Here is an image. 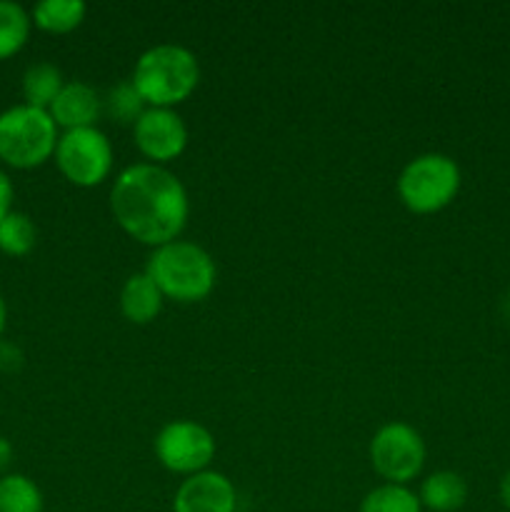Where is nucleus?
I'll list each match as a JSON object with an SVG mask.
<instances>
[{
	"instance_id": "nucleus-9",
	"label": "nucleus",
	"mask_w": 510,
	"mask_h": 512,
	"mask_svg": "<svg viewBox=\"0 0 510 512\" xmlns=\"http://www.w3.org/2000/svg\"><path fill=\"white\" fill-rule=\"evenodd\" d=\"M135 145L155 163L175 160L188 145V128L173 108H148L133 125Z\"/></svg>"
},
{
	"instance_id": "nucleus-16",
	"label": "nucleus",
	"mask_w": 510,
	"mask_h": 512,
	"mask_svg": "<svg viewBox=\"0 0 510 512\" xmlns=\"http://www.w3.org/2000/svg\"><path fill=\"white\" fill-rule=\"evenodd\" d=\"M30 15L13 0H0V60H8L28 43Z\"/></svg>"
},
{
	"instance_id": "nucleus-17",
	"label": "nucleus",
	"mask_w": 510,
	"mask_h": 512,
	"mask_svg": "<svg viewBox=\"0 0 510 512\" xmlns=\"http://www.w3.org/2000/svg\"><path fill=\"white\" fill-rule=\"evenodd\" d=\"M0 512H43V493L25 475L0 478Z\"/></svg>"
},
{
	"instance_id": "nucleus-4",
	"label": "nucleus",
	"mask_w": 510,
	"mask_h": 512,
	"mask_svg": "<svg viewBox=\"0 0 510 512\" xmlns=\"http://www.w3.org/2000/svg\"><path fill=\"white\" fill-rule=\"evenodd\" d=\"M58 148V125L48 110L15 105L0 113V160L10 168L43 165Z\"/></svg>"
},
{
	"instance_id": "nucleus-6",
	"label": "nucleus",
	"mask_w": 510,
	"mask_h": 512,
	"mask_svg": "<svg viewBox=\"0 0 510 512\" xmlns=\"http://www.w3.org/2000/svg\"><path fill=\"white\" fill-rule=\"evenodd\" d=\"M55 163L73 185L93 188L103 183L113 168V145L98 128L65 130L63 138H58Z\"/></svg>"
},
{
	"instance_id": "nucleus-2",
	"label": "nucleus",
	"mask_w": 510,
	"mask_h": 512,
	"mask_svg": "<svg viewBox=\"0 0 510 512\" xmlns=\"http://www.w3.org/2000/svg\"><path fill=\"white\" fill-rule=\"evenodd\" d=\"M145 273L158 285L163 298L178 300V303H198L208 298L218 278L208 250L195 243H185V240H173L155 248V253L148 258Z\"/></svg>"
},
{
	"instance_id": "nucleus-18",
	"label": "nucleus",
	"mask_w": 510,
	"mask_h": 512,
	"mask_svg": "<svg viewBox=\"0 0 510 512\" xmlns=\"http://www.w3.org/2000/svg\"><path fill=\"white\" fill-rule=\"evenodd\" d=\"M35 240H38V230L25 213L13 210L0 220V253L10 258H23L35 248Z\"/></svg>"
},
{
	"instance_id": "nucleus-20",
	"label": "nucleus",
	"mask_w": 510,
	"mask_h": 512,
	"mask_svg": "<svg viewBox=\"0 0 510 512\" xmlns=\"http://www.w3.org/2000/svg\"><path fill=\"white\" fill-rule=\"evenodd\" d=\"M145 100L140 98V93L135 90L133 80L128 83H120L115 88H110V93L105 95L103 110L108 113V118L118 120V123H138L140 115L145 113Z\"/></svg>"
},
{
	"instance_id": "nucleus-22",
	"label": "nucleus",
	"mask_w": 510,
	"mask_h": 512,
	"mask_svg": "<svg viewBox=\"0 0 510 512\" xmlns=\"http://www.w3.org/2000/svg\"><path fill=\"white\" fill-rule=\"evenodd\" d=\"M13 195H15L13 183H10L8 175L0 170V220H3L8 213H13Z\"/></svg>"
},
{
	"instance_id": "nucleus-23",
	"label": "nucleus",
	"mask_w": 510,
	"mask_h": 512,
	"mask_svg": "<svg viewBox=\"0 0 510 512\" xmlns=\"http://www.w3.org/2000/svg\"><path fill=\"white\" fill-rule=\"evenodd\" d=\"M10 463H13V445L5 438H0V473H3Z\"/></svg>"
},
{
	"instance_id": "nucleus-3",
	"label": "nucleus",
	"mask_w": 510,
	"mask_h": 512,
	"mask_svg": "<svg viewBox=\"0 0 510 512\" xmlns=\"http://www.w3.org/2000/svg\"><path fill=\"white\" fill-rule=\"evenodd\" d=\"M200 80V65L183 45H155L135 63L133 85L150 108H173L190 98Z\"/></svg>"
},
{
	"instance_id": "nucleus-7",
	"label": "nucleus",
	"mask_w": 510,
	"mask_h": 512,
	"mask_svg": "<svg viewBox=\"0 0 510 512\" xmlns=\"http://www.w3.org/2000/svg\"><path fill=\"white\" fill-rule=\"evenodd\" d=\"M370 463H373L375 473L383 475L390 485L408 483L423 470V438L405 423L385 425L370 443Z\"/></svg>"
},
{
	"instance_id": "nucleus-15",
	"label": "nucleus",
	"mask_w": 510,
	"mask_h": 512,
	"mask_svg": "<svg viewBox=\"0 0 510 512\" xmlns=\"http://www.w3.org/2000/svg\"><path fill=\"white\" fill-rule=\"evenodd\" d=\"M63 75L53 63H35L23 75V95L25 105L30 108L48 110L58 93L63 90Z\"/></svg>"
},
{
	"instance_id": "nucleus-8",
	"label": "nucleus",
	"mask_w": 510,
	"mask_h": 512,
	"mask_svg": "<svg viewBox=\"0 0 510 512\" xmlns=\"http://www.w3.org/2000/svg\"><path fill=\"white\" fill-rule=\"evenodd\" d=\"M155 455L170 473L198 475L215 455V440L208 428L193 420L168 423L155 438Z\"/></svg>"
},
{
	"instance_id": "nucleus-19",
	"label": "nucleus",
	"mask_w": 510,
	"mask_h": 512,
	"mask_svg": "<svg viewBox=\"0 0 510 512\" xmlns=\"http://www.w3.org/2000/svg\"><path fill=\"white\" fill-rule=\"evenodd\" d=\"M360 512H420V498L403 485H383L365 495Z\"/></svg>"
},
{
	"instance_id": "nucleus-13",
	"label": "nucleus",
	"mask_w": 510,
	"mask_h": 512,
	"mask_svg": "<svg viewBox=\"0 0 510 512\" xmlns=\"http://www.w3.org/2000/svg\"><path fill=\"white\" fill-rule=\"evenodd\" d=\"M468 500V485L458 473L440 470L433 473L420 488V505L433 512H455Z\"/></svg>"
},
{
	"instance_id": "nucleus-26",
	"label": "nucleus",
	"mask_w": 510,
	"mask_h": 512,
	"mask_svg": "<svg viewBox=\"0 0 510 512\" xmlns=\"http://www.w3.org/2000/svg\"><path fill=\"white\" fill-rule=\"evenodd\" d=\"M508 313H510V303H508Z\"/></svg>"
},
{
	"instance_id": "nucleus-14",
	"label": "nucleus",
	"mask_w": 510,
	"mask_h": 512,
	"mask_svg": "<svg viewBox=\"0 0 510 512\" xmlns=\"http://www.w3.org/2000/svg\"><path fill=\"white\" fill-rule=\"evenodd\" d=\"M85 10L88 8H85L83 0H40L33 8L30 20L45 33L63 35L83 23Z\"/></svg>"
},
{
	"instance_id": "nucleus-5",
	"label": "nucleus",
	"mask_w": 510,
	"mask_h": 512,
	"mask_svg": "<svg viewBox=\"0 0 510 512\" xmlns=\"http://www.w3.org/2000/svg\"><path fill=\"white\" fill-rule=\"evenodd\" d=\"M460 190V168L453 158L425 153L410 160L398 178L400 200L410 213H438Z\"/></svg>"
},
{
	"instance_id": "nucleus-12",
	"label": "nucleus",
	"mask_w": 510,
	"mask_h": 512,
	"mask_svg": "<svg viewBox=\"0 0 510 512\" xmlns=\"http://www.w3.org/2000/svg\"><path fill=\"white\" fill-rule=\"evenodd\" d=\"M160 308H163V293L148 278V273H135L125 280L123 293H120V310L125 320L135 325H148L150 320L158 318Z\"/></svg>"
},
{
	"instance_id": "nucleus-11",
	"label": "nucleus",
	"mask_w": 510,
	"mask_h": 512,
	"mask_svg": "<svg viewBox=\"0 0 510 512\" xmlns=\"http://www.w3.org/2000/svg\"><path fill=\"white\" fill-rule=\"evenodd\" d=\"M48 113L58 128H95V120L103 113V100L98 98V93L88 83L73 80V83L63 85Z\"/></svg>"
},
{
	"instance_id": "nucleus-21",
	"label": "nucleus",
	"mask_w": 510,
	"mask_h": 512,
	"mask_svg": "<svg viewBox=\"0 0 510 512\" xmlns=\"http://www.w3.org/2000/svg\"><path fill=\"white\" fill-rule=\"evenodd\" d=\"M20 365H23V355H20V350L8 343L5 345L0 343V370H5V373H15Z\"/></svg>"
},
{
	"instance_id": "nucleus-25",
	"label": "nucleus",
	"mask_w": 510,
	"mask_h": 512,
	"mask_svg": "<svg viewBox=\"0 0 510 512\" xmlns=\"http://www.w3.org/2000/svg\"><path fill=\"white\" fill-rule=\"evenodd\" d=\"M5 320H8V308H5V300L3 295H0V338H3L5 333Z\"/></svg>"
},
{
	"instance_id": "nucleus-10",
	"label": "nucleus",
	"mask_w": 510,
	"mask_h": 512,
	"mask_svg": "<svg viewBox=\"0 0 510 512\" xmlns=\"http://www.w3.org/2000/svg\"><path fill=\"white\" fill-rule=\"evenodd\" d=\"M173 512H235V488L223 473L203 470L178 488Z\"/></svg>"
},
{
	"instance_id": "nucleus-24",
	"label": "nucleus",
	"mask_w": 510,
	"mask_h": 512,
	"mask_svg": "<svg viewBox=\"0 0 510 512\" xmlns=\"http://www.w3.org/2000/svg\"><path fill=\"white\" fill-rule=\"evenodd\" d=\"M500 500H503L505 508L510 510V470L503 475V480H500Z\"/></svg>"
},
{
	"instance_id": "nucleus-1",
	"label": "nucleus",
	"mask_w": 510,
	"mask_h": 512,
	"mask_svg": "<svg viewBox=\"0 0 510 512\" xmlns=\"http://www.w3.org/2000/svg\"><path fill=\"white\" fill-rule=\"evenodd\" d=\"M113 218L130 238L145 245L178 240L188 223V193L170 170L153 163L130 165L110 190Z\"/></svg>"
}]
</instances>
